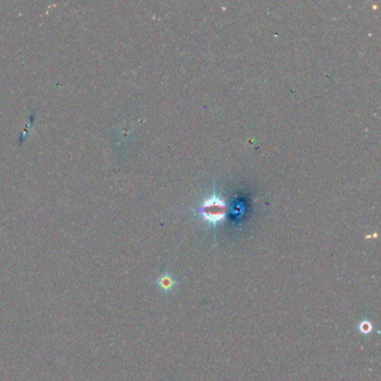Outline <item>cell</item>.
Instances as JSON below:
<instances>
[{"label": "cell", "instance_id": "7a4b0ae2", "mask_svg": "<svg viewBox=\"0 0 381 381\" xmlns=\"http://www.w3.org/2000/svg\"><path fill=\"white\" fill-rule=\"evenodd\" d=\"M157 285L163 292H170L174 289L175 280L171 274L163 273L157 280Z\"/></svg>", "mask_w": 381, "mask_h": 381}, {"label": "cell", "instance_id": "6da1fadb", "mask_svg": "<svg viewBox=\"0 0 381 381\" xmlns=\"http://www.w3.org/2000/svg\"><path fill=\"white\" fill-rule=\"evenodd\" d=\"M199 213L205 220L212 222V224H217L226 217L227 205L224 199L219 196H210L204 199L202 204L199 207Z\"/></svg>", "mask_w": 381, "mask_h": 381}, {"label": "cell", "instance_id": "3957f363", "mask_svg": "<svg viewBox=\"0 0 381 381\" xmlns=\"http://www.w3.org/2000/svg\"><path fill=\"white\" fill-rule=\"evenodd\" d=\"M372 325H371V323H370V322H368V321H363L362 322V323L360 324V330H361V332L362 333H369V332H370L371 331V329H372V327H371Z\"/></svg>", "mask_w": 381, "mask_h": 381}]
</instances>
